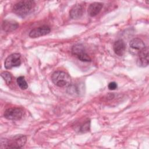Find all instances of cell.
<instances>
[{
    "label": "cell",
    "mask_w": 149,
    "mask_h": 149,
    "mask_svg": "<svg viewBox=\"0 0 149 149\" xmlns=\"http://www.w3.org/2000/svg\"><path fill=\"white\" fill-rule=\"evenodd\" d=\"M27 137L23 134H17L9 139L2 138L1 139V148H19L26 144Z\"/></svg>",
    "instance_id": "cell-1"
},
{
    "label": "cell",
    "mask_w": 149,
    "mask_h": 149,
    "mask_svg": "<svg viewBox=\"0 0 149 149\" xmlns=\"http://www.w3.org/2000/svg\"><path fill=\"white\" fill-rule=\"evenodd\" d=\"M34 1L31 0L21 1L16 3L12 8L13 12L17 16L24 17L29 15L34 8Z\"/></svg>",
    "instance_id": "cell-2"
},
{
    "label": "cell",
    "mask_w": 149,
    "mask_h": 149,
    "mask_svg": "<svg viewBox=\"0 0 149 149\" xmlns=\"http://www.w3.org/2000/svg\"><path fill=\"white\" fill-rule=\"evenodd\" d=\"M53 83L60 87H68L71 84V77L65 72L58 70L54 72L51 76Z\"/></svg>",
    "instance_id": "cell-3"
},
{
    "label": "cell",
    "mask_w": 149,
    "mask_h": 149,
    "mask_svg": "<svg viewBox=\"0 0 149 149\" xmlns=\"http://www.w3.org/2000/svg\"><path fill=\"white\" fill-rule=\"evenodd\" d=\"M72 53L81 61L90 62L91 61L90 57L85 52V49L81 44H77L73 45L72 48Z\"/></svg>",
    "instance_id": "cell-4"
},
{
    "label": "cell",
    "mask_w": 149,
    "mask_h": 149,
    "mask_svg": "<svg viewBox=\"0 0 149 149\" xmlns=\"http://www.w3.org/2000/svg\"><path fill=\"white\" fill-rule=\"evenodd\" d=\"M23 113V110L20 108H10L5 110L3 116L8 120H17L22 118Z\"/></svg>",
    "instance_id": "cell-5"
},
{
    "label": "cell",
    "mask_w": 149,
    "mask_h": 149,
    "mask_svg": "<svg viewBox=\"0 0 149 149\" xmlns=\"http://www.w3.org/2000/svg\"><path fill=\"white\" fill-rule=\"evenodd\" d=\"M21 64L20 54L14 53L9 55L5 59L4 66L7 69H10L12 68L17 67Z\"/></svg>",
    "instance_id": "cell-6"
},
{
    "label": "cell",
    "mask_w": 149,
    "mask_h": 149,
    "mask_svg": "<svg viewBox=\"0 0 149 149\" xmlns=\"http://www.w3.org/2000/svg\"><path fill=\"white\" fill-rule=\"evenodd\" d=\"M50 31L49 26L44 25L32 29L29 33V36L31 38H37L48 34Z\"/></svg>",
    "instance_id": "cell-7"
},
{
    "label": "cell",
    "mask_w": 149,
    "mask_h": 149,
    "mask_svg": "<svg viewBox=\"0 0 149 149\" xmlns=\"http://www.w3.org/2000/svg\"><path fill=\"white\" fill-rule=\"evenodd\" d=\"M137 60V65L141 67H146L148 65V48L146 47L138 52Z\"/></svg>",
    "instance_id": "cell-8"
},
{
    "label": "cell",
    "mask_w": 149,
    "mask_h": 149,
    "mask_svg": "<svg viewBox=\"0 0 149 149\" xmlns=\"http://www.w3.org/2000/svg\"><path fill=\"white\" fill-rule=\"evenodd\" d=\"M83 8L80 4L74 5L69 12V16L73 19H77L81 17L83 14Z\"/></svg>",
    "instance_id": "cell-9"
},
{
    "label": "cell",
    "mask_w": 149,
    "mask_h": 149,
    "mask_svg": "<svg viewBox=\"0 0 149 149\" xmlns=\"http://www.w3.org/2000/svg\"><path fill=\"white\" fill-rule=\"evenodd\" d=\"M113 48L116 55L118 56H122L126 50V44L122 40H118L114 42Z\"/></svg>",
    "instance_id": "cell-10"
},
{
    "label": "cell",
    "mask_w": 149,
    "mask_h": 149,
    "mask_svg": "<svg viewBox=\"0 0 149 149\" xmlns=\"http://www.w3.org/2000/svg\"><path fill=\"white\" fill-rule=\"evenodd\" d=\"M102 3L100 2H94L91 3L88 8V14L91 17L97 15L102 9Z\"/></svg>",
    "instance_id": "cell-11"
},
{
    "label": "cell",
    "mask_w": 149,
    "mask_h": 149,
    "mask_svg": "<svg viewBox=\"0 0 149 149\" xmlns=\"http://www.w3.org/2000/svg\"><path fill=\"white\" fill-rule=\"evenodd\" d=\"M130 47L134 50L137 51V54L139 51L144 49L146 46L143 40L139 38H134L132 39L129 43Z\"/></svg>",
    "instance_id": "cell-12"
},
{
    "label": "cell",
    "mask_w": 149,
    "mask_h": 149,
    "mask_svg": "<svg viewBox=\"0 0 149 149\" xmlns=\"http://www.w3.org/2000/svg\"><path fill=\"white\" fill-rule=\"evenodd\" d=\"M18 27V23L13 20H4L2 24V29L6 32L13 31Z\"/></svg>",
    "instance_id": "cell-13"
},
{
    "label": "cell",
    "mask_w": 149,
    "mask_h": 149,
    "mask_svg": "<svg viewBox=\"0 0 149 149\" xmlns=\"http://www.w3.org/2000/svg\"><path fill=\"white\" fill-rule=\"evenodd\" d=\"M16 81L18 86L21 89L26 90L28 88V84L25 80L24 76H19V77H17Z\"/></svg>",
    "instance_id": "cell-14"
},
{
    "label": "cell",
    "mask_w": 149,
    "mask_h": 149,
    "mask_svg": "<svg viewBox=\"0 0 149 149\" xmlns=\"http://www.w3.org/2000/svg\"><path fill=\"white\" fill-rule=\"evenodd\" d=\"M1 76L3 79V80H5V81L6 82V83L7 84H9L11 83L12 79V74L9 72H3L1 73Z\"/></svg>",
    "instance_id": "cell-15"
},
{
    "label": "cell",
    "mask_w": 149,
    "mask_h": 149,
    "mask_svg": "<svg viewBox=\"0 0 149 149\" xmlns=\"http://www.w3.org/2000/svg\"><path fill=\"white\" fill-rule=\"evenodd\" d=\"M89 128H90V122H87L81 126L80 131L84 132L85 131H88V130H89Z\"/></svg>",
    "instance_id": "cell-16"
},
{
    "label": "cell",
    "mask_w": 149,
    "mask_h": 149,
    "mask_svg": "<svg viewBox=\"0 0 149 149\" xmlns=\"http://www.w3.org/2000/svg\"><path fill=\"white\" fill-rule=\"evenodd\" d=\"M117 87H118L117 84H116L115 82H114V81L109 83L108 84V88H109V90H115V89L117 88Z\"/></svg>",
    "instance_id": "cell-17"
}]
</instances>
